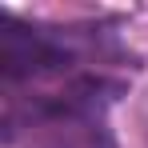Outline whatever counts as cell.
I'll list each match as a JSON object with an SVG mask.
<instances>
[{
	"label": "cell",
	"instance_id": "obj_1",
	"mask_svg": "<svg viewBox=\"0 0 148 148\" xmlns=\"http://www.w3.org/2000/svg\"><path fill=\"white\" fill-rule=\"evenodd\" d=\"M68 60H72V52L60 36H52L44 28H28L12 16L0 20V72L8 84L56 76L68 68Z\"/></svg>",
	"mask_w": 148,
	"mask_h": 148
}]
</instances>
